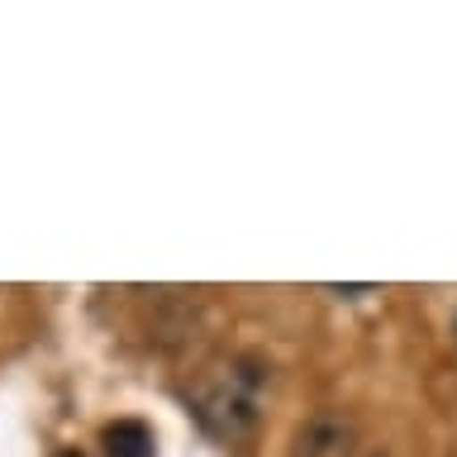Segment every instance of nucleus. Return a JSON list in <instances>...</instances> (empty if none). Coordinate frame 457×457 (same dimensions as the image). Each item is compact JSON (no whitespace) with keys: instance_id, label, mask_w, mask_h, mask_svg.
I'll return each mask as SVG.
<instances>
[{"instance_id":"obj_1","label":"nucleus","mask_w":457,"mask_h":457,"mask_svg":"<svg viewBox=\"0 0 457 457\" xmlns=\"http://www.w3.org/2000/svg\"><path fill=\"white\" fill-rule=\"evenodd\" d=\"M267 386V362L262 357H228L195 386L191 405L195 420L224 443H243L257 428V395Z\"/></svg>"},{"instance_id":"obj_2","label":"nucleus","mask_w":457,"mask_h":457,"mask_svg":"<svg viewBox=\"0 0 457 457\" xmlns=\"http://www.w3.org/2000/svg\"><path fill=\"white\" fill-rule=\"evenodd\" d=\"M357 453V428L348 414L320 410L295 428L291 438V457H353Z\"/></svg>"},{"instance_id":"obj_3","label":"nucleus","mask_w":457,"mask_h":457,"mask_svg":"<svg viewBox=\"0 0 457 457\" xmlns=\"http://www.w3.org/2000/svg\"><path fill=\"white\" fill-rule=\"evenodd\" d=\"M100 448H105V457H153L157 443H153V428L143 420H114L100 434Z\"/></svg>"},{"instance_id":"obj_4","label":"nucleus","mask_w":457,"mask_h":457,"mask_svg":"<svg viewBox=\"0 0 457 457\" xmlns=\"http://www.w3.org/2000/svg\"><path fill=\"white\" fill-rule=\"evenodd\" d=\"M57 457H81V453H77V448H67V453H57Z\"/></svg>"},{"instance_id":"obj_5","label":"nucleus","mask_w":457,"mask_h":457,"mask_svg":"<svg viewBox=\"0 0 457 457\" xmlns=\"http://www.w3.org/2000/svg\"><path fill=\"white\" fill-rule=\"evenodd\" d=\"M367 457H391V453H367Z\"/></svg>"}]
</instances>
